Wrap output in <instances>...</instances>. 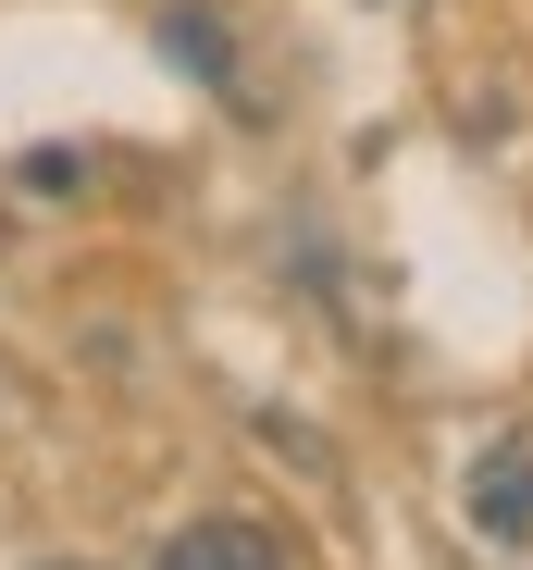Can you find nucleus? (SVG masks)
I'll list each match as a JSON object with an SVG mask.
<instances>
[{
    "mask_svg": "<svg viewBox=\"0 0 533 570\" xmlns=\"http://www.w3.org/2000/svg\"><path fill=\"white\" fill-rule=\"evenodd\" d=\"M460 509H472V533H484L496 558H509V546H533V434H496V446L472 459Z\"/></svg>",
    "mask_w": 533,
    "mask_h": 570,
    "instance_id": "nucleus-1",
    "label": "nucleus"
},
{
    "mask_svg": "<svg viewBox=\"0 0 533 570\" xmlns=\"http://www.w3.org/2000/svg\"><path fill=\"white\" fill-rule=\"evenodd\" d=\"M149 570H286V546L260 533V521H187Z\"/></svg>",
    "mask_w": 533,
    "mask_h": 570,
    "instance_id": "nucleus-2",
    "label": "nucleus"
},
{
    "mask_svg": "<svg viewBox=\"0 0 533 570\" xmlns=\"http://www.w3.org/2000/svg\"><path fill=\"white\" fill-rule=\"evenodd\" d=\"M161 50H174V62H187L199 87H236V50H224V38H211L199 13H161Z\"/></svg>",
    "mask_w": 533,
    "mask_h": 570,
    "instance_id": "nucleus-3",
    "label": "nucleus"
},
{
    "mask_svg": "<svg viewBox=\"0 0 533 570\" xmlns=\"http://www.w3.org/2000/svg\"><path fill=\"white\" fill-rule=\"evenodd\" d=\"M62 570H75V558H62Z\"/></svg>",
    "mask_w": 533,
    "mask_h": 570,
    "instance_id": "nucleus-4",
    "label": "nucleus"
}]
</instances>
